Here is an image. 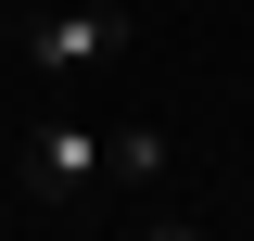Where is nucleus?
I'll return each instance as SVG.
<instances>
[{
    "label": "nucleus",
    "instance_id": "nucleus-1",
    "mask_svg": "<svg viewBox=\"0 0 254 241\" xmlns=\"http://www.w3.org/2000/svg\"><path fill=\"white\" fill-rule=\"evenodd\" d=\"M13 178H26V203H89L102 178H115V140L76 115H38L26 140H13Z\"/></svg>",
    "mask_w": 254,
    "mask_h": 241
},
{
    "label": "nucleus",
    "instance_id": "nucleus-2",
    "mask_svg": "<svg viewBox=\"0 0 254 241\" xmlns=\"http://www.w3.org/2000/svg\"><path fill=\"white\" fill-rule=\"evenodd\" d=\"M115 51H127V13H102V0H64V13L26 26V63L51 76V89H64V76H102Z\"/></svg>",
    "mask_w": 254,
    "mask_h": 241
},
{
    "label": "nucleus",
    "instance_id": "nucleus-3",
    "mask_svg": "<svg viewBox=\"0 0 254 241\" xmlns=\"http://www.w3.org/2000/svg\"><path fill=\"white\" fill-rule=\"evenodd\" d=\"M102 140H115V178H127V190L165 178V127H102Z\"/></svg>",
    "mask_w": 254,
    "mask_h": 241
},
{
    "label": "nucleus",
    "instance_id": "nucleus-4",
    "mask_svg": "<svg viewBox=\"0 0 254 241\" xmlns=\"http://www.w3.org/2000/svg\"><path fill=\"white\" fill-rule=\"evenodd\" d=\"M140 241H203V229H140Z\"/></svg>",
    "mask_w": 254,
    "mask_h": 241
},
{
    "label": "nucleus",
    "instance_id": "nucleus-5",
    "mask_svg": "<svg viewBox=\"0 0 254 241\" xmlns=\"http://www.w3.org/2000/svg\"><path fill=\"white\" fill-rule=\"evenodd\" d=\"M0 38H13V26H0Z\"/></svg>",
    "mask_w": 254,
    "mask_h": 241
}]
</instances>
